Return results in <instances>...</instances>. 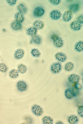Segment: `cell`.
Segmentation results:
<instances>
[{
    "label": "cell",
    "mask_w": 83,
    "mask_h": 124,
    "mask_svg": "<svg viewBox=\"0 0 83 124\" xmlns=\"http://www.w3.org/2000/svg\"><path fill=\"white\" fill-rule=\"evenodd\" d=\"M12 28L14 30H17L21 29L22 25L21 23L15 20L12 22L11 24Z\"/></svg>",
    "instance_id": "cell-13"
},
{
    "label": "cell",
    "mask_w": 83,
    "mask_h": 124,
    "mask_svg": "<svg viewBox=\"0 0 83 124\" xmlns=\"http://www.w3.org/2000/svg\"><path fill=\"white\" fill-rule=\"evenodd\" d=\"M32 55L35 57H39L41 55V53L38 49L34 48L32 49L30 52Z\"/></svg>",
    "instance_id": "cell-22"
},
{
    "label": "cell",
    "mask_w": 83,
    "mask_h": 124,
    "mask_svg": "<svg viewBox=\"0 0 83 124\" xmlns=\"http://www.w3.org/2000/svg\"><path fill=\"white\" fill-rule=\"evenodd\" d=\"M68 79L69 82L71 83L75 84L79 82L80 77L77 74H72L69 77Z\"/></svg>",
    "instance_id": "cell-9"
},
{
    "label": "cell",
    "mask_w": 83,
    "mask_h": 124,
    "mask_svg": "<svg viewBox=\"0 0 83 124\" xmlns=\"http://www.w3.org/2000/svg\"><path fill=\"white\" fill-rule=\"evenodd\" d=\"M61 13L60 11L57 10L52 11L50 13L51 17L54 20H57L61 16Z\"/></svg>",
    "instance_id": "cell-11"
},
{
    "label": "cell",
    "mask_w": 83,
    "mask_h": 124,
    "mask_svg": "<svg viewBox=\"0 0 83 124\" xmlns=\"http://www.w3.org/2000/svg\"><path fill=\"white\" fill-rule=\"evenodd\" d=\"M74 88H75L76 90H78L81 89L82 88V86L79 83H77L75 84L74 85Z\"/></svg>",
    "instance_id": "cell-29"
},
{
    "label": "cell",
    "mask_w": 83,
    "mask_h": 124,
    "mask_svg": "<svg viewBox=\"0 0 83 124\" xmlns=\"http://www.w3.org/2000/svg\"><path fill=\"white\" fill-rule=\"evenodd\" d=\"M51 38L53 40L54 44L57 47L60 48L63 46L64 43L63 40L58 36L54 34L52 35Z\"/></svg>",
    "instance_id": "cell-1"
},
{
    "label": "cell",
    "mask_w": 83,
    "mask_h": 124,
    "mask_svg": "<svg viewBox=\"0 0 83 124\" xmlns=\"http://www.w3.org/2000/svg\"><path fill=\"white\" fill-rule=\"evenodd\" d=\"M18 9L20 13H25L27 12V9L25 6L22 4H20L18 6Z\"/></svg>",
    "instance_id": "cell-25"
},
{
    "label": "cell",
    "mask_w": 83,
    "mask_h": 124,
    "mask_svg": "<svg viewBox=\"0 0 83 124\" xmlns=\"http://www.w3.org/2000/svg\"><path fill=\"white\" fill-rule=\"evenodd\" d=\"M56 124H63V123L61 122H58Z\"/></svg>",
    "instance_id": "cell-33"
},
{
    "label": "cell",
    "mask_w": 83,
    "mask_h": 124,
    "mask_svg": "<svg viewBox=\"0 0 83 124\" xmlns=\"http://www.w3.org/2000/svg\"><path fill=\"white\" fill-rule=\"evenodd\" d=\"M19 72L21 73L24 74L27 71V67L25 65L21 64L19 65L18 67Z\"/></svg>",
    "instance_id": "cell-23"
},
{
    "label": "cell",
    "mask_w": 83,
    "mask_h": 124,
    "mask_svg": "<svg viewBox=\"0 0 83 124\" xmlns=\"http://www.w3.org/2000/svg\"><path fill=\"white\" fill-rule=\"evenodd\" d=\"M81 23L77 20L73 21L70 24V27L71 29L75 31L81 29Z\"/></svg>",
    "instance_id": "cell-8"
},
{
    "label": "cell",
    "mask_w": 83,
    "mask_h": 124,
    "mask_svg": "<svg viewBox=\"0 0 83 124\" xmlns=\"http://www.w3.org/2000/svg\"><path fill=\"white\" fill-rule=\"evenodd\" d=\"M27 32L28 35L33 37L36 35L37 32V29L34 27H31L28 29Z\"/></svg>",
    "instance_id": "cell-17"
},
{
    "label": "cell",
    "mask_w": 83,
    "mask_h": 124,
    "mask_svg": "<svg viewBox=\"0 0 83 124\" xmlns=\"http://www.w3.org/2000/svg\"><path fill=\"white\" fill-rule=\"evenodd\" d=\"M70 11L72 12H76L79 9L80 6L78 4H74L70 5L69 7Z\"/></svg>",
    "instance_id": "cell-24"
},
{
    "label": "cell",
    "mask_w": 83,
    "mask_h": 124,
    "mask_svg": "<svg viewBox=\"0 0 83 124\" xmlns=\"http://www.w3.org/2000/svg\"><path fill=\"white\" fill-rule=\"evenodd\" d=\"M72 12L67 10L65 12L63 16V19L65 21L68 22L71 20L73 17Z\"/></svg>",
    "instance_id": "cell-10"
},
{
    "label": "cell",
    "mask_w": 83,
    "mask_h": 124,
    "mask_svg": "<svg viewBox=\"0 0 83 124\" xmlns=\"http://www.w3.org/2000/svg\"><path fill=\"white\" fill-rule=\"evenodd\" d=\"M68 121L70 124H75L78 122L79 119L78 117L76 116L71 115L69 117Z\"/></svg>",
    "instance_id": "cell-14"
},
{
    "label": "cell",
    "mask_w": 83,
    "mask_h": 124,
    "mask_svg": "<svg viewBox=\"0 0 83 124\" xmlns=\"http://www.w3.org/2000/svg\"><path fill=\"white\" fill-rule=\"evenodd\" d=\"M8 70L7 67L4 63L0 64V71L2 72H6Z\"/></svg>",
    "instance_id": "cell-27"
},
{
    "label": "cell",
    "mask_w": 83,
    "mask_h": 124,
    "mask_svg": "<svg viewBox=\"0 0 83 124\" xmlns=\"http://www.w3.org/2000/svg\"><path fill=\"white\" fill-rule=\"evenodd\" d=\"M78 113L80 116H83V107L81 106L79 107L78 109Z\"/></svg>",
    "instance_id": "cell-28"
},
{
    "label": "cell",
    "mask_w": 83,
    "mask_h": 124,
    "mask_svg": "<svg viewBox=\"0 0 83 124\" xmlns=\"http://www.w3.org/2000/svg\"><path fill=\"white\" fill-rule=\"evenodd\" d=\"M25 54V51L22 49H17L14 54V57L17 60L21 59Z\"/></svg>",
    "instance_id": "cell-12"
},
{
    "label": "cell",
    "mask_w": 83,
    "mask_h": 124,
    "mask_svg": "<svg viewBox=\"0 0 83 124\" xmlns=\"http://www.w3.org/2000/svg\"><path fill=\"white\" fill-rule=\"evenodd\" d=\"M45 11L43 8L41 7H38L36 8L34 12L35 16L37 17H40L45 13Z\"/></svg>",
    "instance_id": "cell-7"
},
{
    "label": "cell",
    "mask_w": 83,
    "mask_h": 124,
    "mask_svg": "<svg viewBox=\"0 0 83 124\" xmlns=\"http://www.w3.org/2000/svg\"><path fill=\"white\" fill-rule=\"evenodd\" d=\"M65 95L67 99H71L75 96V93L74 89L69 88L65 91Z\"/></svg>",
    "instance_id": "cell-3"
},
{
    "label": "cell",
    "mask_w": 83,
    "mask_h": 124,
    "mask_svg": "<svg viewBox=\"0 0 83 124\" xmlns=\"http://www.w3.org/2000/svg\"><path fill=\"white\" fill-rule=\"evenodd\" d=\"M32 111L35 115L37 116H41L43 113V110L41 106L35 104L31 108Z\"/></svg>",
    "instance_id": "cell-2"
},
{
    "label": "cell",
    "mask_w": 83,
    "mask_h": 124,
    "mask_svg": "<svg viewBox=\"0 0 83 124\" xmlns=\"http://www.w3.org/2000/svg\"><path fill=\"white\" fill-rule=\"evenodd\" d=\"M19 76L18 70L16 69H13L11 70L9 72V76L12 78H17Z\"/></svg>",
    "instance_id": "cell-19"
},
{
    "label": "cell",
    "mask_w": 83,
    "mask_h": 124,
    "mask_svg": "<svg viewBox=\"0 0 83 124\" xmlns=\"http://www.w3.org/2000/svg\"><path fill=\"white\" fill-rule=\"evenodd\" d=\"M44 25V22L40 20L36 21L34 24V27L38 29H41L43 28Z\"/></svg>",
    "instance_id": "cell-16"
},
{
    "label": "cell",
    "mask_w": 83,
    "mask_h": 124,
    "mask_svg": "<svg viewBox=\"0 0 83 124\" xmlns=\"http://www.w3.org/2000/svg\"><path fill=\"white\" fill-rule=\"evenodd\" d=\"M49 1L51 3L56 5L59 4L61 2L60 0H51Z\"/></svg>",
    "instance_id": "cell-30"
},
{
    "label": "cell",
    "mask_w": 83,
    "mask_h": 124,
    "mask_svg": "<svg viewBox=\"0 0 83 124\" xmlns=\"http://www.w3.org/2000/svg\"><path fill=\"white\" fill-rule=\"evenodd\" d=\"M61 65L60 63H55L52 64L51 66V71L54 73H58L61 70Z\"/></svg>",
    "instance_id": "cell-4"
},
{
    "label": "cell",
    "mask_w": 83,
    "mask_h": 124,
    "mask_svg": "<svg viewBox=\"0 0 83 124\" xmlns=\"http://www.w3.org/2000/svg\"><path fill=\"white\" fill-rule=\"evenodd\" d=\"M43 123L44 124H53V121L52 118L49 116H45L42 119Z\"/></svg>",
    "instance_id": "cell-18"
},
{
    "label": "cell",
    "mask_w": 83,
    "mask_h": 124,
    "mask_svg": "<svg viewBox=\"0 0 83 124\" xmlns=\"http://www.w3.org/2000/svg\"><path fill=\"white\" fill-rule=\"evenodd\" d=\"M17 86L18 90L21 92H24L27 90L28 87L27 83L23 81H18L17 83Z\"/></svg>",
    "instance_id": "cell-5"
},
{
    "label": "cell",
    "mask_w": 83,
    "mask_h": 124,
    "mask_svg": "<svg viewBox=\"0 0 83 124\" xmlns=\"http://www.w3.org/2000/svg\"><path fill=\"white\" fill-rule=\"evenodd\" d=\"M32 39L33 42L37 45H39L41 43V39L38 36L36 35L33 36Z\"/></svg>",
    "instance_id": "cell-26"
},
{
    "label": "cell",
    "mask_w": 83,
    "mask_h": 124,
    "mask_svg": "<svg viewBox=\"0 0 83 124\" xmlns=\"http://www.w3.org/2000/svg\"><path fill=\"white\" fill-rule=\"evenodd\" d=\"M8 3L11 5H15L17 2L16 0H7Z\"/></svg>",
    "instance_id": "cell-31"
},
{
    "label": "cell",
    "mask_w": 83,
    "mask_h": 124,
    "mask_svg": "<svg viewBox=\"0 0 83 124\" xmlns=\"http://www.w3.org/2000/svg\"><path fill=\"white\" fill-rule=\"evenodd\" d=\"M75 49L77 51L81 52L83 50V43L82 41H80L76 44Z\"/></svg>",
    "instance_id": "cell-21"
},
{
    "label": "cell",
    "mask_w": 83,
    "mask_h": 124,
    "mask_svg": "<svg viewBox=\"0 0 83 124\" xmlns=\"http://www.w3.org/2000/svg\"><path fill=\"white\" fill-rule=\"evenodd\" d=\"M74 67V64L71 62H68L65 65V69L67 71H71Z\"/></svg>",
    "instance_id": "cell-20"
},
{
    "label": "cell",
    "mask_w": 83,
    "mask_h": 124,
    "mask_svg": "<svg viewBox=\"0 0 83 124\" xmlns=\"http://www.w3.org/2000/svg\"><path fill=\"white\" fill-rule=\"evenodd\" d=\"M56 59L59 61L63 62L67 60V56L65 53L63 52H58L55 55Z\"/></svg>",
    "instance_id": "cell-6"
},
{
    "label": "cell",
    "mask_w": 83,
    "mask_h": 124,
    "mask_svg": "<svg viewBox=\"0 0 83 124\" xmlns=\"http://www.w3.org/2000/svg\"><path fill=\"white\" fill-rule=\"evenodd\" d=\"M78 21H79L81 23H83V16H80L77 18Z\"/></svg>",
    "instance_id": "cell-32"
},
{
    "label": "cell",
    "mask_w": 83,
    "mask_h": 124,
    "mask_svg": "<svg viewBox=\"0 0 83 124\" xmlns=\"http://www.w3.org/2000/svg\"><path fill=\"white\" fill-rule=\"evenodd\" d=\"M15 17L16 21L20 23L24 21V18L23 14L20 12H18L16 14Z\"/></svg>",
    "instance_id": "cell-15"
}]
</instances>
